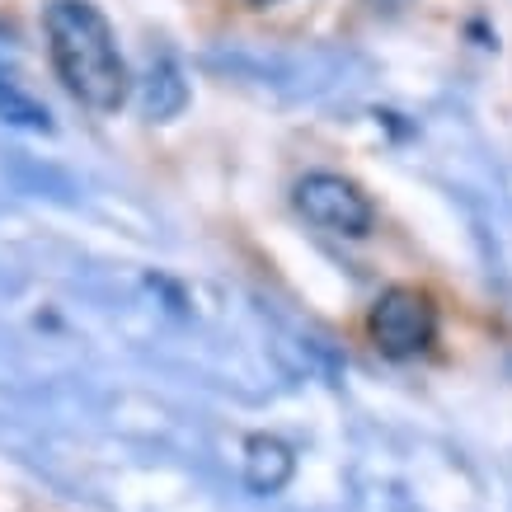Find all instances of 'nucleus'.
<instances>
[{"instance_id": "nucleus-1", "label": "nucleus", "mask_w": 512, "mask_h": 512, "mask_svg": "<svg viewBox=\"0 0 512 512\" xmlns=\"http://www.w3.org/2000/svg\"><path fill=\"white\" fill-rule=\"evenodd\" d=\"M47 52L71 94L94 113H118L127 99V62L118 33L94 0H52L47 5Z\"/></svg>"}, {"instance_id": "nucleus-2", "label": "nucleus", "mask_w": 512, "mask_h": 512, "mask_svg": "<svg viewBox=\"0 0 512 512\" xmlns=\"http://www.w3.org/2000/svg\"><path fill=\"white\" fill-rule=\"evenodd\" d=\"M367 334H372L376 353L381 357H419L433 348L437 339V306L433 296L423 292V287H386V292L372 301V311H367Z\"/></svg>"}, {"instance_id": "nucleus-3", "label": "nucleus", "mask_w": 512, "mask_h": 512, "mask_svg": "<svg viewBox=\"0 0 512 512\" xmlns=\"http://www.w3.org/2000/svg\"><path fill=\"white\" fill-rule=\"evenodd\" d=\"M292 202L311 226H320V231H329V235H353L357 240V235L372 231V221H376L372 198H367L353 179L329 174V170L306 174V179L292 188Z\"/></svg>"}, {"instance_id": "nucleus-4", "label": "nucleus", "mask_w": 512, "mask_h": 512, "mask_svg": "<svg viewBox=\"0 0 512 512\" xmlns=\"http://www.w3.org/2000/svg\"><path fill=\"white\" fill-rule=\"evenodd\" d=\"M245 475L259 494H278L282 484H287V475H292V456H287V447L273 442V437H254V442H249Z\"/></svg>"}, {"instance_id": "nucleus-5", "label": "nucleus", "mask_w": 512, "mask_h": 512, "mask_svg": "<svg viewBox=\"0 0 512 512\" xmlns=\"http://www.w3.org/2000/svg\"><path fill=\"white\" fill-rule=\"evenodd\" d=\"M0 113H5V118H15V123L47 127V109H38L33 99H24V94H15V90H10V85L0 90Z\"/></svg>"}, {"instance_id": "nucleus-6", "label": "nucleus", "mask_w": 512, "mask_h": 512, "mask_svg": "<svg viewBox=\"0 0 512 512\" xmlns=\"http://www.w3.org/2000/svg\"><path fill=\"white\" fill-rule=\"evenodd\" d=\"M254 5H273V0H254Z\"/></svg>"}]
</instances>
